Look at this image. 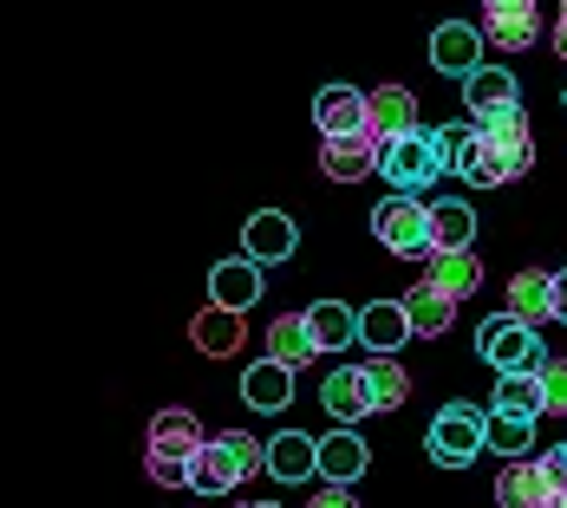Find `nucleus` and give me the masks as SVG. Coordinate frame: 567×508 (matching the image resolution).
Listing matches in <instances>:
<instances>
[{"label": "nucleus", "mask_w": 567, "mask_h": 508, "mask_svg": "<svg viewBox=\"0 0 567 508\" xmlns=\"http://www.w3.org/2000/svg\"><path fill=\"white\" fill-rule=\"evenodd\" d=\"M209 293H216L209 307H228V313H248V307H255V300H261L268 287H261V268H255L248 255H235V261H216V268H209Z\"/></svg>", "instance_id": "obj_15"}, {"label": "nucleus", "mask_w": 567, "mask_h": 508, "mask_svg": "<svg viewBox=\"0 0 567 508\" xmlns=\"http://www.w3.org/2000/svg\"><path fill=\"white\" fill-rule=\"evenodd\" d=\"M189 339H196V352H209V359H228L241 339H248V313H228V307H203L196 320H189Z\"/></svg>", "instance_id": "obj_21"}, {"label": "nucleus", "mask_w": 567, "mask_h": 508, "mask_svg": "<svg viewBox=\"0 0 567 508\" xmlns=\"http://www.w3.org/2000/svg\"><path fill=\"white\" fill-rule=\"evenodd\" d=\"M476 131L503 151V164L515 169V176H528V164H535V137H528V117L522 112H496V117H476Z\"/></svg>", "instance_id": "obj_20"}, {"label": "nucleus", "mask_w": 567, "mask_h": 508, "mask_svg": "<svg viewBox=\"0 0 567 508\" xmlns=\"http://www.w3.org/2000/svg\"><path fill=\"white\" fill-rule=\"evenodd\" d=\"M385 183H392L398 196H417V189H431L437 176H444V157H437V131H411V137H392L385 144Z\"/></svg>", "instance_id": "obj_6"}, {"label": "nucleus", "mask_w": 567, "mask_h": 508, "mask_svg": "<svg viewBox=\"0 0 567 508\" xmlns=\"http://www.w3.org/2000/svg\"><path fill=\"white\" fill-rule=\"evenodd\" d=\"M509 320L522 326H542V320H555V274H542V268H522L509 281Z\"/></svg>", "instance_id": "obj_23"}, {"label": "nucleus", "mask_w": 567, "mask_h": 508, "mask_svg": "<svg viewBox=\"0 0 567 508\" xmlns=\"http://www.w3.org/2000/svg\"><path fill=\"white\" fill-rule=\"evenodd\" d=\"M307 508H359V502H352V489H340V483H327V489H320V496H313Z\"/></svg>", "instance_id": "obj_35"}, {"label": "nucleus", "mask_w": 567, "mask_h": 508, "mask_svg": "<svg viewBox=\"0 0 567 508\" xmlns=\"http://www.w3.org/2000/svg\"><path fill=\"white\" fill-rule=\"evenodd\" d=\"M365 379H372V404H379V411H398V404L411 397V379H404V365H398V359H372V365H365Z\"/></svg>", "instance_id": "obj_32"}, {"label": "nucleus", "mask_w": 567, "mask_h": 508, "mask_svg": "<svg viewBox=\"0 0 567 508\" xmlns=\"http://www.w3.org/2000/svg\"><path fill=\"white\" fill-rule=\"evenodd\" d=\"M542 397H548V411H567V359L542 365Z\"/></svg>", "instance_id": "obj_33"}, {"label": "nucleus", "mask_w": 567, "mask_h": 508, "mask_svg": "<svg viewBox=\"0 0 567 508\" xmlns=\"http://www.w3.org/2000/svg\"><path fill=\"white\" fill-rule=\"evenodd\" d=\"M476 352L496 365V379H503V372H542V365H548L535 326H522V320H509V313H496V320L476 326Z\"/></svg>", "instance_id": "obj_5"}, {"label": "nucleus", "mask_w": 567, "mask_h": 508, "mask_svg": "<svg viewBox=\"0 0 567 508\" xmlns=\"http://www.w3.org/2000/svg\"><path fill=\"white\" fill-rule=\"evenodd\" d=\"M555 53L567 59V13H561V27H555Z\"/></svg>", "instance_id": "obj_37"}, {"label": "nucleus", "mask_w": 567, "mask_h": 508, "mask_svg": "<svg viewBox=\"0 0 567 508\" xmlns=\"http://www.w3.org/2000/svg\"><path fill=\"white\" fill-rule=\"evenodd\" d=\"M307 333H313L320 352H340V345L359 339V313L340 307V300H313V307H307Z\"/></svg>", "instance_id": "obj_26"}, {"label": "nucleus", "mask_w": 567, "mask_h": 508, "mask_svg": "<svg viewBox=\"0 0 567 508\" xmlns=\"http://www.w3.org/2000/svg\"><path fill=\"white\" fill-rule=\"evenodd\" d=\"M535 33H542L535 0H483V40H496L503 53H522Z\"/></svg>", "instance_id": "obj_11"}, {"label": "nucleus", "mask_w": 567, "mask_h": 508, "mask_svg": "<svg viewBox=\"0 0 567 508\" xmlns=\"http://www.w3.org/2000/svg\"><path fill=\"white\" fill-rule=\"evenodd\" d=\"M404 339H411L404 300H372V307H359V345H372V359H392Z\"/></svg>", "instance_id": "obj_17"}, {"label": "nucleus", "mask_w": 567, "mask_h": 508, "mask_svg": "<svg viewBox=\"0 0 567 508\" xmlns=\"http://www.w3.org/2000/svg\"><path fill=\"white\" fill-rule=\"evenodd\" d=\"M228 508H281V502H228Z\"/></svg>", "instance_id": "obj_38"}, {"label": "nucleus", "mask_w": 567, "mask_h": 508, "mask_svg": "<svg viewBox=\"0 0 567 508\" xmlns=\"http://www.w3.org/2000/svg\"><path fill=\"white\" fill-rule=\"evenodd\" d=\"M431 65H437L444 79H470V72H483V27H470V20H444V27L431 33Z\"/></svg>", "instance_id": "obj_9"}, {"label": "nucleus", "mask_w": 567, "mask_h": 508, "mask_svg": "<svg viewBox=\"0 0 567 508\" xmlns=\"http://www.w3.org/2000/svg\"><path fill=\"white\" fill-rule=\"evenodd\" d=\"M496 411L535 424V417L548 411V397H542V372H503V379H496Z\"/></svg>", "instance_id": "obj_29"}, {"label": "nucleus", "mask_w": 567, "mask_h": 508, "mask_svg": "<svg viewBox=\"0 0 567 508\" xmlns=\"http://www.w3.org/2000/svg\"><path fill=\"white\" fill-rule=\"evenodd\" d=\"M424 287H437L444 300H470V293L483 287V261H476L470 248H437V255L424 261Z\"/></svg>", "instance_id": "obj_16"}, {"label": "nucleus", "mask_w": 567, "mask_h": 508, "mask_svg": "<svg viewBox=\"0 0 567 508\" xmlns=\"http://www.w3.org/2000/svg\"><path fill=\"white\" fill-rule=\"evenodd\" d=\"M431 235H437V248H470V235H476V209L456 203V196L431 203Z\"/></svg>", "instance_id": "obj_30"}, {"label": "nucleus", "mask_w": 567, "mask_h": 508, "mask_svg": "<svg viewBox=\"0 0 567 508\" xmlns=\"http://www.w3.org/2000/svg\"><path fill=\"white\" fill-rule=\"evenodd\" d=\"M293 222H287L281 209H261V216H248V228H241V255L255 261V268H275V261H287L293 255Z\"/></svg>", "instance_id": "obj_14"}, {"label": "nucleus", "mask_w": 567, "mask_h": 508, "mask_svg": "<svg viewBox=\"0 0 567 508\" xmlns=\"http://www.w3.org/2000/svg\"><path fill=\"white\" fill-rule=\"evenodd\" d=\"M255 469H268V444H255V437H241V431H216L196 463H189V489L196 496H228V489H241Z\"/></svg>", "instance_id": "obj_2"}, {"label": "nucleus", "mask_w": 567, "mask_h": 508, "mask_svg": "<svg viewBox=\"0 0 567 508\" xmlns=\"http://www.w3.org/2000/svg\"><path fill=\"white\" fill-rule=\"evenodd\" d=\"M555 320H567V274H555Z\"/></svg>", "instance_id": "obj_36"}, {"label": "nucleus", "mask_w": 567, "mask_h": 508, "mask_svg": "<svg viewBox=\"0 0 567 508\" xmlns=\"http://www.w3.org/2000/svg\"><path fill=\"white\" fill-rule=\"evenodd\" d=\"M268 476H275V483H307V476H320V437L281 431V437L268 444Z\"/></svg>", "instance_id": "obj_18"}, {"label": "nucleus", "mask_w": 567, "mask_h": 508, "mask_svg": "<svg viewBox=\"0 0 567 508\" xmlns=\"http://www.w3.org/2000/svg\"><path fill=\"white\" fill-rule=\"evenodd\" d=\"M313 124H320V137H359V131H372V92L320 85V99H313Z\"/></svg>", "instance_id": "obj_8"}, {"label": "nucleus", "mask_w": 567, "mask_h": 508, "mask_svg": "<svg viewBox=\"0 0 567 508\" xmlns=\"http://www.w3.org/2000/svg\"><path fill=\"white\" fill-rule=\"evenodd\" d=\"M542 469H548V489H555V496H567V444L542 456Z\"/></svg>", "instance_id": "obj_34"}, {"label": "nucleus", "mask_w": 567, "mask_h": 508, "mask_svg": "<svg viewBox=\"0 0 567 508\" xmlns=\"http://www.w3.org/2000/svg\"><path fill=\"white\" fill-rule=\"evenodd\" d=\"M209 437H203V424L189 417V411H157L151 417V437H144V469H151V483L157 489H189V463L203 450Z\"/></svg>", "instance_id": "obj_1"}, {"label": "nucleus", "mask_w": 567, "mask_h": 508, "mask_svg": "<svg viewBox=\"0 0 567 508\" xmlns=\"http://www.w3.org/2000/svg\"><path fill=\"white\" fill-rule=\"evenodd\" d=\"M463 99H470V112H476V117L522 112V85H515L503 65H483V72H470V79H463Z\"/></svg>", "instance_id": "obj_19"}, {"label": "nucleus", "mask_w": 567, "mask_h": 508, "mask_svg": "<svg viewBox=\"0 0 567 508\" xmlns=\"http://www.w3.org/2000/svg\"><path fill=\"white\" fill-rule=\"evenodd\" d=\"M555 508H567V496H555Z\"/></svg>", "instance_id": "obj_39"}, {"label": "nucleus", "mask_w": 567, "mask_h": 508, "mask_svg": "<svg viewBox=\"0 0 567 508\" xmlns=\"http://www.w3.org/2000/svg\"><path fill=\"white\" fill-rule=\"evenodd\" d=\"M404 320H411V339H437V333H451L456 300H444L437 287H411L404 293Z\"/></svg>", "instance_id": "obj_27"}, {"label": "nucleus", "mask_w": 567, "mask_h": 508, "mask_svg": "<svg viewBox=\"0 0 567 508\" xmlns=\"http://www.w3.org/2000/svg\"><path fill=\"white\" fill-rule=\"evenodd\" d=\"M320 404L333 411V424H340V431H359V417H365V411H379V404H372V379H365V365H340V372H327Z\"/></svg>", "instance_id": "obj_10"}, {"label": "nucleus", "mask_w": 567, "mask_h": 508, "mask_svg": "<svg viewBox=\"0 0 567 508\" xmlns=\"http://www.w3.org/2000/svg\"><path fill=\"white\" fill-rule=\"evenodd\" d=\"M411 131H417V99L404 85H379L372 92V137L392 144V137H411Z\"/></svg>", "instance_id": "obj_24"}, {"label": "nucleus", "mask_w": 567, "mask_h": 508, "mask_svg": "<svg viewBox=\"0 0 567 508\" xmlns=\"http://www.w3.org/2000/svg\"><path fill=\"white\" fill-rule=\"evenodd\" d=\"M365 463H372V450H365L359 431H333V437H320V476H327V483L352 489V483L365 476Z\"/></svg>", "instance_id": "obj_22"}, {"label": "nucleus", "mask_w": 567, "mask_h": 508, "mask_svg": "<svg viewBox=\"0 0 567 508\" xmlns=\"http://www.w3.org/2000/svg\"><path fill=\"white\" fill-rule=\"evenodd\" d=\"M385 157V144L372 137V131H359V137H327L320 144V169L333 176V183H365L372 169Z\"/></svg>", "instance_id": "obj_12"}, {"label": "nucleus", "mask_w": 567, "mask_h": 508, "mask_svg": "<svg viewBox=\"0 0 567 508\" xmlns=\"http://www.w3.org/2000/svg\"><path fill=\"white\" fill-rule=\"evenodd\" d=\"M489 450H503L509 463L535 450V424L528 417H503V411H489Z\"/></svg>", "instance_id": "obj_31"}, {"label": "nucleus", "mask_w": 567, "mask_h": 508, "mask_svg": "<svg viewBox=\"0 0 567 508\" xmlns=\"http://www.w3.org/2000/svg\"><path fill=\"white\" fill-rule=\"evenodd\" d=\"M313 352H320V345H313V333H307V313H281V320L268 326V359H275V365L300 372Z\"/></svg>", "instance_id": "obj_28"}, {"label": "nucleus", "mask_w": 567, "mask_h": 508, "mask_svg": "<svg viewBox=\"0 0 567 508\" xmlns=\"http://www.w3.org/2000/svg\"><path fill=\"white\" fill-rule=\"evenodd\" d=\"M483 450H489V417H483V411L444 404V411L431 417V456H437L444 469H463V463H476Z\"/></svg>", "instance_id": "obj_7"}, {"label": "nucleus", "mask_w": 567, "mask_h": 508, "mask_svg": "<svg viewBox=\"0 0 567 508\" xmlns=\"http://www.w3.org/2000/svg\"><path fill=\"white\" fill-rule=\"evenodd\" d=\"M496 508H555V489H548L542 456L503 463V476H496Z\"/></svg>", "instance_id": "obj_13"}, {"label": "nucleus", "mask_w": 567, "mask_h": 508, "mask_svg": "<svg viewBox=\"0 0 567 508\" xmlns=\"http://www.w3.org/2000/svg\"><path fill=\"white\" fill-rule=\"evenodd\" d=\"M372 235L404 255V261H431L437 255V235H431V203H417V196H385L379 209H372Z\"/></svg>", "instance_id": "obj_3"}, {"label": "nucleus", "mask_w": 567, "mask_h": 508, "mask_svg": "<svg viewBox=\"0 0 567 508\" xmlns=\"http://www.w3.org/2000/svg\"><path fill=\"white\" fill-rule=\"evenodd\" d=\"M437 157H444V169H456L463 183H483V189L515 183V169L503 164V151H496L476 124H444V131H437Z\"/></svg>", "instance_id": "obj_4"}, {"label": "nucleus", "mask_w": 567, "mask_h": 508, "mask_svg": "<svg viewBox=\"0 0 567 508\" xmlns=\"http://www.w3.org/2000/svg\"><path fill=\"white\" fill-rule=\"evenodd\" d=\"M241 397H248L255 411H287V404H293V372L275 365V359H255V365L241 372Z\"/></svg>", "instance_id": "obj_25"}]
</instances>
